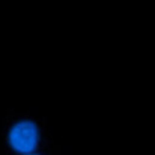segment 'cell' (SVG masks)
Returning <instances> with one entry per match:
<instances>
[{
	"label": "cell",
	"instance_id": "obj_1",
	"mask_svg": "<svg viewBox=\"0 0 155 155\" xmlns=\"http://www.w3.org/2000/svg\"><path fill=\"white\" fill-rule=\"evenodd\" d=\"M38 133L37 128L31 122H20L16 124L10 134V141L15 149L29 153L37 144Z\"/></svg>",
	"mask_w": 155,
	"mask_h": 155
}]
</instances>
